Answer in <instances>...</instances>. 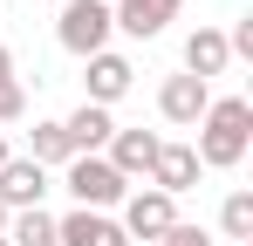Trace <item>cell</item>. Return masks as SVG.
I'll use <instances>...</instances> for the list:
<instances>
[{
	"mask_svg": "<svg viewBox=\"0 0 253 246\" xmlns=\"http://www.w3.org/2000/svg\"><path fill=\"white\" fill-rule=\"evenodd\" d=\"M247 151H253V103L247 96H212V110L199 117V144H192L199 171H233Z\"/></svg>",
	"mask_w": 253,
	"mask_h": 246,
	"instance_id": "obj_1",
	"label": "cell"
},
{
	"mask_svg": "<svg viewBox=\"0 0 253 246\" xmlns=\"http://www.w3.org/2000/svg\"><path fill=\"white\" fill-rule=\"evenodd\" d=\"M110 35H117V21H110V7L103 0H62V21H55V41L69 48V55H103L110 48Z\"/></svg>",
	"mask_w": 253,
	"mask_h": 246,
	"instance_id": "obj_2",
	"label": "cell"
},
{
	"mask_svg": "<svg viewBox=\"0 0 253 246\" xmlns=\"http://www.w3.org/2000/svg\"><path fill=\"white\" fill-rule=\"evenodd\" d=\"M62 171H69L62 185L76 192V205H83V212H110V205H124V199H130V185L110 171V158H69Z\"/></svg>",
	"mask_w": 253,
	"mask_h": 246,
	"instance_id": "obj_3",
	"label": "cell"
},
{
	"mask_svg": "<svg viewBox=\"0 0 253 246\" xmlns=\"http://www.w3.org/2000/svg\"><path fill=\"white\" fill-rule=\"evenodd\" d=\"M117 226H124V240H165L171 226H178V199H165V192H130Z\"/></svg>",
	"mask_w": 253,
	"mask_h": 246,
	"instance_id": "obj_4",
	"label": "cell"
},
{
	"mask_svg": "<svg viewBox=\"0 0 253 246\" xmlns=\"http://www.w3.org/2000/svg\"><path fill=\"white\" fill-rule=\"evenodd\" d=\"M130 82H137V69H130V55H117V48H103V55H89V76H83V103H96V110H110L117 96H130Z\"/></svg>",
	"mask_w": 253,
	"mask_h": 246,
	"instance_id": "obj_5",
	"label": "cell"
},
{
	"mask_svg": "<svg viewBox=\"0 0 253 246\" xmlns=\"http://www.w3.org/2000/svg\"><path fill=\"white\" fill-rule=\"evenodd\" d=\"M158 110H165V123L199 130V117L212 110V82H199V76H165V89H158Z\"/></svg>",
	"mask_w": 253,
	"mask_h": 246,
	"instance_id": "obj_6",
	"label": "cell"
},
{
	"mask_svg": "<svg viewBox=\"0 0 253 246\" xmlns=\"http://www.w3.org/2000/svg\"><path fill=\"white\" fill-rule=\"evenodd\" d=\"M178 7H185V0H117L110 21H117L130 41H151V35H165L171 21H178Z\"/></svg>",
	"mask_w": 253,
	"mask_h": 246,
	"instance_id": "obj_7",
	"label": "cell"
},
{
	"mask_svg": "<svg viewBox=\"0 0 253 246\" xmlns=\"http://www.w3.org/2000/svg\"><path fill=\"white\" fill-rule=\"evenodd\" d=\"M158 144H165L158 130H117V137H110V171H117L124 185H130V178H151Z\"/></svg>",
	"mask_w": 253,
	"mask_h": 246,
	"instance_id": "obj_8",
	"label": "cell"
},
{
	"mask_svg": "<svg viewBox=\"0 0 253 246\" xmlns=\"http://www.w3.org/2000/svg\"><path fill=\"white\" fill-rule=\"evenodd\" d=\"M55 246H130L124 226L110 219V212H69V219H55Z\"/></svg>",
	"mask_w": 253,
	"mask_h": 246,
	"instance_id": "obj_9",
	"label": "cell"
},
{
	"mask_svg": "<svg viewBox=\"0 0 253 246\" xmlns=\"http://www.w3.org/2000/svg\"><path fill=\"white\" fill-rule=\"evenodd\" d=\"M42 192H48V171H42V164H28V158H7V164H0V205H7V212H35Z\"/></svg>",
	"mask_w": 253,
	"mask_h": 246,
	"instance_id": "obj_10",
	"label": "cell"
},
{
	"mask_svg": "<svg viewBox=\"0 0 253 246\" xmlns=\"http://www.w3.org/2000/svg\"><path fill=\"white\" fill-rule=\"evenodd\" d=\"M192 185H199V158H192V144H158V164H151V192L178 199V192H192Z\"/></svg>",
	"mask_w": 253,
	"mask_h": 246,
	"instance_id": "obj_11",
	"label": "cell"
},
{
	"mask_svg": "<svg viewBox=\"0 0 253 246\" xmlns=\"http://www.w3.org/2000/svg\"><path fill=\"white\" fill-rule=\"evenodd\" d=\"M62 130H69V151H76V158H103V151H110V137H117L110 110H96V103H83L76 117H62Z\"/></svg>",
	"mask_w": 253,
	"mask_h": 246,
	"instance_id": "obj_12",
	"label": "cell"
},
{
	"mask_svg": "<svg viewBox=\"0 0 253 246\" xmlns=\"http://www.w3.org/2000/svg\"><path fill=\"white\" fill-rule=\"evenodd\" d=\"M226 62H233V48H226L219 28H192V35H185V76L212 82V76H226Z\"/></svg>",
	"mask_w": 253,
	"mask_h": 246,
	"instance_id": "obj_13",
	"label": "cell"
},
{
	"mask_svg": "<svg viewBox=\"0 0 253 246\" xmlns=\"http://www.w3.org/2000/svg\"><path fill=\"white\" fill-rule=\"evenodd\" d=\"M76 158V151H69V130H62V123H35V130H28V164H69Z\"/></svg>",
	"mask_w": 253,
	"mask_h": 246,
	"instance_id": "obj_14",
	"label": "cell"
},
{
	"mask_svg": "<svg viewBox=\"0 0 253 246\" xmlns=\"http://www.w3.org/2000/svg\"><path fill=\"white\" fill-rule=\"evenodd\" d=\"M0 240H7V246H55V219H48L42 205H35V212H14Z\"/></svg>",
	"mask_w": 253,
	"mask_h": 246,
	"instance_id": "obj_15",
	"label": "cell"
},
{
	"mask_svg": "<svg viewBox=\"0 0 253 246\" xmlns=\"http://www.w3.org/2000/svg\"><path fill=\"white\" fill-rule=\"evenodd\" d=\"M219 226H226V240H233V246H253V192H226Z\"/></svg>",
	"mask_w": 253,
	"mask_h": 246,
	"instance_id": "obj_16",
	"label": "cell"
},
{
	"mask_svg": "<svg viewBox=\"0 0 253 246\" xmlns=\"http://www.w3.org/2000/svg\"><path fill=\"white\" fill-rule=\"evenodd\" d=\"M21 110H28V89H21L14 76H0V123H14Z\"/></svg>",
	"mask_w": 253,
	"mask_h": 246,
	"instance_id": "obj_17",
	"label": "cell"
},
{
	"mask_svg": "<svg viewBox=\"0 0 253 246\" xmlns=\"http://www.w3.org/2000/svg\"><path fill=\"white\" fill-rule=\"evenodd\" d=\"M158 246H212V240H206V233H199V226H171V233H165V240H158Z\"/></svg>",
	"mask_w": 253,
	"mask_h": 246,
	"instance_id": "obj_18",
	"label": "cell"
},
{
	"mask_svg": "<svg viewBox=\"0 0 253 246\" xmlns=\"http://www.w3.org/2000/svg\"><path fill=\"white\" fill-rule=\"evenodd\" d=\"M0 76H14V55H7V48H0Z\"/></svg>",
	"mask_w": 253,
	"mask_h": 246,
	"instance_id": "obj_19",
	"label": "cell"
},
{
	"mask_svg": "<svg viewBox=\"0 0 253 246\" xmlns=\"http://www.w3.org/2000/svg\"><path fill=\"white\" fill-rule=\"evenodd\" d=\"M7 219H14V212H7V205H0V233H7Z\"/></svg>",
	"mask_w": 253,
	"mask_h": 246,
	"instance_id": "obj_20",
	"label": "cell"
},
{
	"mask_svg": "<svg viewBox=\"0 0 253 246\" xmlns=\"http://www.w3.org/2000/svg\"><path fill=\"white\" fill-rule=\"evenodd\" d=\"M0 164H7V137H0Z\"/></svg>",
	"mask_w": 253,
	"mask_h": 246,
	"instance_id": "obj_21",
	"label": "cell"
},
{
	"mask_svg": "<svg viewBox=\"0 0 253 246\" xmlns=\"http://www.w3.org/2000/svg\"><path fill=\"white\" fill-rule=\"evenodd\" d=\"M103 7H117V0H103Z\"/></svg>",
	"mask_w": 253,
	"mask_h": 246,
	"instance_id": "obj_22",
	"label": "cell"
},
{
	"mask_svg": "<svg viewBox=\"0 0 253 246\" xmlns=\"http://www.w3.org/2000/svg\"><path fill=\"white\" fill-rule=\"evenodd\" d=\"M0 246H7V240H0Z\"/></svg>",
	"mask_w": 253,
	"mask_h": 246,
	"instance_id": "obj_23",
	"label": "cell"
}]
</instances>
